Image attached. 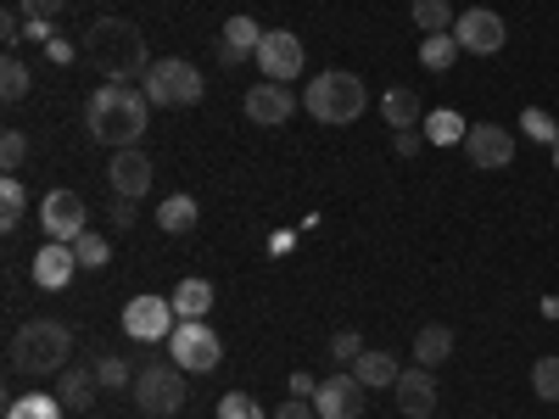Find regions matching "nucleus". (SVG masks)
Instances as JSON below:
<instances>
[{
    "mask_svg": "<svg viewBox=\"0 0 559 419\" xmlns=\"http://www.w3.org/2000/svg\"><path fill=\"white\" fill-rule=\"evenodd\" d=\"M392 397H397L403 419H431V414H437V375H431L426 363H419V369H403L397 386H392Z\"/></svg>",
    "mask_w": 559,
    "mask_h": 419,
    "instance_id": "obj_15",
    "label": "nucleus"
},
{
    "mask_svg": "<svg viewBox=\"0 0 559 419\" xmlns=\"http://www.w3.org/2000/svg\"><path fill=\"white\" fill-rule=\"evenodd\" d=\"M84 62L96 68L107 84H129V79H146L152 73V51H146V34L123 17H96L84 28Z\"/></svg>",
    "mask_w": 559,
    "mask_h": 419,
    "instance_id": "obj_2",
    "label": "nucleus"
},
{
    "mask_svg": "<svg viewBox=\"0 0 559 419\" xmlns=\"http://www.w3.org/2000/svg\"><path fill=\"white\" fill-rule=\"evenodd\" d=\"M464 129H471V123H464L459 112H431L426 118V140H437V146H453V140L464 146Z\"/></svg>",
    "mask_w": 559,
    "mask_h": 419,
    "instance_id": "obj_30",
    "label": "nucleus"
},
{
    "mask_svg": "<svg viewBox=\"0 0 559 419\" xmlns=\"http://www.w3.org/2000/svg\"><path fill=\"white\" fill-rule=\"evenodd\" d=\"M358 352H364V342H358V331H342V336H331V358L347 369V363H358Z\"/></svg>",
    "mask_w": 559,
    "mask_h": 419,
    "instance_id": "obj_37",
    "label": "nucleus"
},
{
    "mask_svg": "<svg viewBox=\"0 0 559 419\" xmlns=\"http://www.w3.org/2000/svg\"><path fill=\"white\" fill-rule=\"evenodd\" d=\"M73 258H79V268H107V263H112V241H107V236H90V229H84V236L73 241Z\"/></svg>",
    "mask_w": 559,
    "mask_h": 419,
    "instance_id": "obj_29",
    "label": "nucleus"
},
{
    "mask_svg": "<svg viewBox=\"0 0 559 419\" xmlns=\"http://www.w3.org/2000/svg\"><path fill=\"white\" fill-rule=\"evenodd\" d=\"M96 375H102V386H107V392H118V386H134V369H129L123 358H102V363H96Z\"/></svg>",
    "mask_w": 559,
    "mask_h": 419,
    "instance_id": "obj_35",
    "label": "nucleus"
},
{
    "mask_svg": "<svg viewBox=\"0 0 559 419\" xmlns=\"http://www.w3.org/2000/svg\"><path fill=\"white\" fill-rule=\"evenodd\" d=\"M419 62H426L431 73H448L459 62V39L453 34H426V39H419Z\"/></svg>",
    "mask_w": 559,
    "mask_h": 419,
    "instance_id": "obj_27",
    "label": "nucleus"
},
{
    "mask_svg": "<svg viewBox=\"0 0 559 419\" xmlns=\"http://www.w3.org/2000/svg\"><path fill=\"white\" fill-rule=\"evenodd\" d=\"M84 123L102 146L129 152V146H140V134L152 123V96L134 84H102V89H90V101H84Z\"/></svg>",
    "mask_w": 559,
    "mask_h": 419,
    "instance_id": "obj_1",
    "label": "nucleus"
},
{
    "mask_svg": "<svg viewBox=\"0 0 559 419\" xmlns=\"http://www.w3.org/2000/svg\"><path fill=\"white\" fill-rule=\"evenodd\" d=\"M319 392V381L308 375V369H297V375H292V397H313Z\"/></svg>",
    "mask_w": 559,
    "mask_h": 419,
    "instance_id": "obj_43",
    "label": "nucleus"
},
{
    "mask_svg": "<svg viewBox=\"0 0 559 419\" xmlns=\"http://www.w3.org/2000/svg\"><path fill=\"white\" fill-rule=\"evenodd\" d=\"M258 68H263V79H274V84L302 79V34H292V28H269L263 45H258Z\"/></svg>",
    "mask_w": 559,
    "mask_h": 419,
    "instance_id": "obj_9",
    "label": "nucleus"
},
{
    "mask_svg": "<svg viewBox=\"0 0 559 419\" xmlns=\"http://www.w3.org/2000/svg\"><path fill=\"white\" fill-rule=\"evenodd\" d=\"M532 392H537L543 403H559V358H554V352L532 363Z\"/></svg>",
    "mask_w": 559,
    "mask_h": 419,
    "instance_id": "obj_32",
    "label": "nucleus"
},
{
    "mask_svg": "<svg viewBox=\"0 0 559 419\" xmlns=\"http://www.w3.org/2000/svg\"><path fill=\"white\" fill-rule=\"evenodd\" d=\"M62 7H68V0H17V12H23V17H45V23H51Z\"/></svg>",
    "mask_w": 559,
    "mask_h": 419,
    "instance_id": "obj_38",
    "label": "nucleus"
},
{
    "mask_svg": "<svg viewBox=\"0 0 559 419\" xmlns=\"http://www.w3.org/2000/svg\"><path fill=\"white\" fill-rule=\"evenodd\" d=\"M448 352H453V331H448V324H426V331L414 336V358L426 363V369L448 363Z\"/></svg>",
    "mask_w": 559,
    "mask_h": 419,
    "instance_id": "obj_24",
    "label": "nucleus"
},
{
    "mask_svg": "<svg viewBox=\"0 0 559 419\" xmlns=\"http://www.w3.org/2000/svg\"><path fill=\"white\" fill-rule=\"evenodd\" d=\"M134 403L140 414H152V419H168L185 408V369L179 363H146V369H134Z\"/></svg>",
    "mask_w": 559,
    "mask_h": 419,
    "instance_id": "obj_6",
    "label": "nucleus"
},
{
    "mask_svg": "<svg viewBox=\"0 0 559 419\" xmlns=\"http://www.w3.org/2000/svg\"><path fill=\"white\" fill-rule=\"evenodd\" d=\"M73 352V331L62 319H28L12 336V369L17 375H62Z\"/></svg>",
    "mask_w": 559,
    "mask_h": 419,
    "instance_id": "obj_3",
    "label": "nucleus"
},
{
    "mask_svg": "<svg viewBox=\"0 0 559 419\" xmlns=\"http://www.w3.org/2000/svg\"><path fill=\"white\" fill-rule=\"evenodd\" d=\"M202 89H207V84H202L197 62H185V57H163V62H152V73H146L152 107H197Z\"/></svg>",
    "mask_w": 559,
    "mask_h": 419,
    "instance_id": "obj_5",
    "label": "nucleus"
},
{
    "mask_svg": "<svg viewBox=\"0 0 559 419\" xmlns=\"http://www.w3.org/2000/svg\"><path fill=\"white\" fill-rule=\"evenodd\" d=\"M168 302H174L179 319H207V308H213V286H207V279H179Z\"/></svg>",
    "mask_w": 559,
    "mask_h": 419,
    "instance_id": "obj_23",
    "label": "nucleus"
},
{
    "mask_svg": "<svg viewBox=\"0 0 559 419\" xmlns=\"http://www.w3.org/2000/svg\"><path fill=\"white\" fill-rule=\"evenodd\" d=\"M96 392H102V375H96L90 363H79V369H62V386H57L62 408H90V403H96Z\"/></svg>",
    "mask_w": 559,
    "mask_h": 419,
    "instance_id": "obj_19",
    "label": "nucleus"
},
{
    "mask_svg": "<svg viewBox=\"0 0 559 419\" xmlns=\"http://www.w3.org/2000/svg\"><path fill=\"white\" fill-rule=\"evenodd\" d=\"M197 218H202L197 196H168V202L157 207V224H163V236H191V229H197Z\"/></svg>",
    "mask_w": 559,
    "mask_h": 419,
    "instance_id": "obj_22",
    "label": "nucleus"
},
{
    "mask_svg": "<svg viewBox=\"0 0 559 419\" xmlns=\"http://www.w3.org/2000/svg\"><path fill=\"white\" fill-rule=\"evenodd\" d=\"M168 358L185 369V375H207V369H218L224 347H218V336H213L207 319H179L174 336H168Z\"/></svg>",
    "mask_w": 559,
    "mask_h": 419,
    "instance_id": "obj_7",
    "label": "nucleus"
},
{
    "mask_svg": "<svg viewBox=\"0 0 559 419\" xmlns=\"http://www.w3.org/2000/svg\"><path fill=\"white\" fill-rule=\"evenodd\" d=\"M319 408H313V397H292V403H280L274 408V419H313Z\"/></svg>",
    "mask_w": 559,
    "mask_h": 419,
    "instance_id": "obj_39",
    "label": "nucleus"
},
{
    "mask_svg": "<svg viewBox=\"0 0 559 419\" xmlns=\"http://www.w3.org/2000/svg\"><path fill=\"white\" fill-rule=\"evenodd\" d=\"M381 118L397 134V129H419V123H426V107H419L414 89H386V96H381Z\"/></svg>",
    "mask_w": 559,
    "mask_h": 419,
    "instance_id": "obj_20",
    "label": "nucleus"
},
{
    "mask_svg": "<svg viewBox=\"0 0 559 419\" xmlns=\"http://www.w3.org/2000/svg\"><path fill=\"white\" fill-rule=\"evenodd\" d=\"M364 403H369V386L353 375V369H342V375H331V381H319V392H313L319 419H358Z\"/></svg>",
    "mask_w": 559,
    "mask_h": 419,
    "instance_id": "obj_11",
    "label": "nucleus"
},
{
    "mask_svg": "<svg viewBox=\"0 0 559 419\" xmlns=\"http://www.w3.org/2000/svg\"><path fill=\"white\" fill-rule=\"evenodd\" d=\"M364 107H369L364 79H358V73H342V68L308 79V89H302V112H308L313 123H331V129L358 123V118H364Z\"/></svg>",
    "mask_w": 559,
    "mask_h": 419,
    "instance_id": "obj_4",
    "label": "nucleus"
},
{
    "mask_svg": "<svg viewBox=\"0 0 559 419\" xmlns=\"http://www.w3.org/2000/svg\"><path fill=\"white\" fill-rule=\"evenodd\" d=\"M28 84H34V73H28L17 57L0 62V96H7V101H23V96H28Z\"/></svg>",
    "mask_w": 559,
    "mask_h": 419,
    "instance_id": "obj_31",
    "label": "nucleus"
},
{
    "mask_svg": "<svg viewBox=\"0 0 559 419\" xmlns=\"http://www.w3.org/2000/svg\"><path fill=\"white\" fill-rule=\"evenodd\" d=\"M23 39H51V23H45V17H28V23H23Z\"/></svg>",
    "mask_w": 559,
    "mask_h": 419,
    "instance_id": "obj_44",
    "label": "nucleus"
},
{
    "mask_svg": "<svg viewBox=\"0 0 559 419\" xmlns=\"http://www.w3.org/2000/svg\"><path fill=\"white\" fill-rule=\"evenodd\" d=\"M23 213H28V191H23L17 173H7V179H0V229H17Z\"/></svg>",
    "mask_w": 559,
    "mask_h": 419,
    "instance_id": "obj_26",
    "label": "nucleus"
},
{
    "mask_svg": "<svg viewBox=\"0 0 559 419\" xmlns=\"http://www.w3.org/2000/svg\"><path fill=\"white\" fill-rule=\"evenodd\" d=\"M0 163H7V173H17L28 163V140L17 129H7V140H0Z\"/></svg>",
    "mask_w": 559,
    "mask_h": 419,
    "instance_id": "obj_36",
    "label": "nucleus"
},
{
    "mask_svg": "<svg viewBox=\"0 0 559 419\" xmlns=\"http://www.w3.org/2000/svg\"><path fill=\"white\" fill-rule=\"evenodd\" d=\"M7 419H62V397H51V392H28V397H17V403L7 408Z\"/></svg>",
    "mask_w": 559,
    "mask_h": 419,
    "instance_id": "obj_28",
    "label": "nucleus"
},
{
    "mask_svg": "<svg viewBox=\"0 0 559 419\" xmlns=\"http://www.w3.org/2000/svg\"><path fill=\"white\" fill-rule=\"evenodd\" d=\"M0 39H7V45H17V39H23V23H17V12H0Z\"/></svg>",
    "mask_w": 559,
    "mask_h": 419,
    "instance_id": "obj_42",
    "label": "nucleus"
},
{
    "mask_svg": "<svg viewBox=\"0 0 559 419\" xmlns=\"http://www.w3.org/2000/svg\"><path fill=\"white\" fill-rule=\"evenodd\" d=\"M464 157H471L476 168H509V157H515V134H509L503 123H471L464 129Z\"/></svg>",
    "mask_w": 559,
    "mask_h": 419,
    "instance_id": "obj_13",
    "label": "nucleus"
},
{
    "mask_svg": "<svg viewBox=\"0 0 559 419\" xmlns=\"http://www.w3.org/2000/svg\"><path fill=\"white\" fill-rule=\"evenodd\" d=\"M353 375L369 386V392H381V386H397V375L403 369L392 363V352H376V347H364L358 352V363H353Z\"/></svg>",
    "mask_w": 559,
    "mask_h": 419,
    "instance_id": "obj_21",
    "label": "nucleus"
},
{
    "mask_svg": "<svg viewBox=\"0 0 559 419\" xmlns=\"http://www.w3.org/2000/svg\"><path fill=\"white\" fill-rule=\"evenodd\" d=\"M73 268H79V258H73L68 241H45V247L34 252V286H39V291H62L68 279H73Z\"/></svg>",
    "mask_w": 559,
    "mask_h": 419,
    "instance_id": "obj_17",
    "label": "nucleus"
},
{
    "mask_svg": "<svg viewBox=\"0 0 559 419\" xmlns=\"http://www.w3.org/2000/svg\"><path fill=\"white\" fill-rule=\"evenodd\" d=\"M218 419H269V414L258 408V397H247V392H229V397L218 403Z\"/></svg>",
    "mask_w": 559,
    "mask_h": 419,
    "instance_id": "obj_34",
    "label": "nucleus"
},
{
    "mask_svg": "<svg viewBox=\"0 0 559 419\" xmlns=\"http://www.w3.org/2000/svg\"><path fill=\"white\" fill-rule=\"evenodd\" d=\"M554 168H559V146H554Z\"/></svg>",
    "mask_w": 559,
    "mask_h": 419,
    "instance_id": "obj_45",
    "label": "nucleus"
},
{
    "mask_svg": "<svg viewBox=\"0 0 559 419\" xmlns=\"http://www.w3.org/2000/svg\"><path fill=\"white\" fill-rule=\"evenodd\" d=\"M107 218H112V229H129L140 213H134V202L129 196H112V207H107Z\"/></svg>",
    "mask_w": 559,
    "mask_h": 419,
    "instance_id": "obj_40",
    "label": "nucleus"
},
{
    "mask_svg": "<svg viewBox=\"0 0 559 419\" xmlns=\"http://www.w3.org/2000/svg\"><path fill=\"white\" fill-rule=\"evenodd\" d=\"M408 17H414V28H419V34H453V23H459L448 0H414Z\"/></svg>",
    "mask_w": 559,
    "mask_h": 419,
    "instance_id": "obj_25",
    "label": "nucleus"
},
{
    "mask_svg": "<svg viewBox=\"0 0 559 419\" xmlns=\"http://www.w3.org/2000/svg\"><path fill=\"white\" fill-rule=\"evenodd\" d=\"M84 196L79 191H51V196H45L39 202V224H45V236H51V241H79L84 236Z\"/></svg>",
    "mask_w": 559,
    "mask_h": 419,
    "instance_id": "obj_12",
    "label": "nucleus"
},
{
    "mask_svg": "<svg viewBox=\"0 0 559 419\" xmlns=\"http://www.w3.org/2000/svg\"><path fill=\"white\" fill-rule=\"evenodd\" d=\"M174 324H179V313H174V302L168 297H134V302H123V336L129 342H168L174 336Z\"/></svg>",
    "mask_w": 559,
    "mask_h": 419,
    "instance_id": "obj_8",
    "label": "nucleus"
},
{
    "mask_svg": "<svg viewBox=\"0 0 559 419\" xmlns=\"http://www.w3.org/2000/svg\"><path fill=\"white\" fill-rule=\"evenodd\" d=\"M107 179H112V196H129V202H140L152 191V157L146 152H112V163H107Z\"/></svg>",
    "mask_w": 559,
    "mask_h": 419,
    "instance_id": "obj_16",
    "label": "nucleus"
},
{
    "mask_svg": "<svg viewBox=\"0 0 559 419\" xmlns=\"http://www.w3.org/2000/svg\"><path fill=\"white\" fill-rule=\"evenodd\" d=\"M521 123H526V134H532V140H543V146H559V123H554L543 107H526V112H521Z\"/></svg>",
    "mask_w": 559,
    "mask_h": 419,
    "instance_id": "obj_33",
    "label": "nucleus"
},
{
    "mask_svg": "<svg viewBox=\"0 0 559 419\" xmlns=\"http://www.w3.org/2000/svg\"><path fill=\"white\" fill-rule=\"evenodd\" d=\"M263 34H269V28H258L252 17H229L224 34H218V62H224V68H241L247 57H258Z\"/></svg>",
    "mask_w": 559,
    "mask_h": 419,
    "instance_id": "obj_18",
    "label": "nucleus"
},
{
    "mask_svg": "<svg viewBox=\"0 0 559 419\" xmlns=\"http://www.w3.org/2000/svg\"><path fill=\"white\" fill-rule=\"evenodd\" d=\"M453 39H459V51H471V57H498V51H503V39H509V28H503L498 12L476 7V12H459Z\"/></svg>",
    "mask_w": 559,
    "mask_h": 419,
    "instance_id": "obj_10",
    "label": "nucleus"
},
{
    "mask_svg": "<svg viewBox=\"0 0 559 419\" xmlns=\"http://www.w3.org/2000/svg\"><path fill=\"white\" fill-rule=\"evenodd\" d=\"M292 112H297L292 84L263 79V84H252V89H247V118H252L258 129H280V123H292Z\"/></svg>",
    "mask_w": 559,
    "mask_h": 419,
    "instance_id": "obj_14",
    "label": "nucleus"
},
{
    "mask_svg": "<svg viewBox=\"0 0 559 419\" xmlns=\"http://www.w3.org/2000/svg\"><path fill=\"white\" fill-rule=\"evenodd\" d=\"M392 146H397V157H414L419 146H426V134H419V129H397V134H392Z\"/></svg>",
    "mask_w": 559,
    "mask_h": 419,
    "instance_id": "obj_41",
    "label": "nucleus"
}]
</instances>
